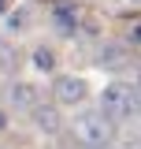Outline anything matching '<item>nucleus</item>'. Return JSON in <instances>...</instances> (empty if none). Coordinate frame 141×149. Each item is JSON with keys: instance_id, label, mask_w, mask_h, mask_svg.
I'll use <instances>...</instances> for the list:
<instances>
[{"instance_id": "1", "label": "nucleus", "mask_w": 141, "mask_h": 149, "mask_svg": "<svg viewBox=\"0 0 141 149\" xmlns=\"http://www.w3.org/2000/svg\"><path fill=\"white\" fill-rule=\"evenodd\" d=\"M100 112H104L111 123H123V119H130V116L141 112V93L115 82V86H108V90L100 93Z\"/></svg>"}, {"instance_id": "2", "label": "nucleus", "mask_w": 141, "mask_h": 149, "mask_svg": "<svg viewBox=\"0 0 141 149\" xmlns=\"http://www.w3.org/2000/svg\"><path fill=\"white\" fill-rule=\"evenodd\" d=\"M74 138L89 149H104L108 138H111V119L104 112H86V116L74 119Z\"/></svg>"}, {"instance_id": "3", "label": "nucleus", "mask_w": 141, "mask_h": 149, "mask_svg": "<svg viewBox=\"0 0 141 149\" xmlns=\"http://www.w3.org/2000/svg\"><path fill=\"white\" fill-rule=\"evenodd\" d=\"M56 101L59 104H78V101H86V82L82 78H74V74H63V78H56Z\"/></svg>"}, {"instance_id": "4", "label": "nucleus", "mask_w": 141, "mask_h": 149, "mask_svg": "<svg viewBox=\"0 0 141 149\" xmlns=\"http://www.w3.org/2000/svg\"><path fill=\"white\" fill-rule=\"evenodd\" d=\"M8 97H11V104H15V108H30V112L37 108V90L30 86V82H15Z\"/></svg>"}, {"instance_id": "5", "label": "nucleus", "mask_w": 141, "mask_h": 149, "mask_svg": "<svg viewBox=\"0 0 141 149\" xmlns=\"http://www.w3.org/2000/svg\"><path fill=\"white\" fill-rule=\"evenodd\" d=\"M34 123L45 130V134H56V130H59V116H56V108H41V104H37L34 108Z\"/></svg>"}, {"instance_id": "6", "label": "nucleus", "mask_w": 141, "mask_h": 149, "mask_svg": "<svg viewBox=\"0 0 141 149\" xmlns=\"http://www.w3.org/2000/svg\"><path fill=\"white\" fill-rule=\"evenodd\" d=\"M56 26H59V30H63V34H70V30H74V11H70V8H56Z\"/></svg>"}, {"instance_id": "7", "label": "nucleus", "mask_w": 141, "mask_h": 149, "mask_svg": "<svg viewBox=\"0 0 141 149\" xmlns=\"http://www.w3.org/2000/svg\"><path fill=\"white\" fill-rule=\"evenodd\" d=\"M34 67H41V71H52V67H56V56L48 52V49H37V52H34Z\"/></svg>"}, {"instance_id": "8", "label": "nucleus", "mask_w": 141, "mask_h": 149, "mask_svg": "<svg viewBox=\"0 0 141 149\" xmlns=\"http://www.w3.org/2000/svg\"><path fill=\"white\" fill-rule=\"evenodd\" d=\"M8 67H11V49L0 41V71H8Z\"/></svg>"}, {"instance_id": "9", "label": "nucleus", "mask_w": 141, "mask_h": 149, "mask_svg": "<svg viewBox=\"0 0 141 149\" xmlns=\"http://www.w3.org/2000/svg\"><path fill=\"white\" fill-rule=\"evenodd\" d=\"M134 41H141V26H138V30H134Z\"/></svg>"}, {"instance_id": "10", "label": "nucleus", "mask_w": 141, "mask_h": 149, "mask_svg": "<svg viewBox=\"0 0 141 149\" xmlns=\"http://www.w3.org/2000/svg\"><path fill=\"white\" fill-rule=\"evenodd\" d=\"M4 123H8V119H4V112H0V127H4Z\"/></svg>"}, {"instance_id": "11", "label": "nucleus", "mask_w": 141, "mask_h": 149, "mask_svg": "<svg viewBox=\"0 0 141 149\" xmlns=\"http://www.w3.org/2000/svg\"><path fill=\"white\" fill-rule=\"evenodd\" d=\"M0 15H4V0H0Z\"/></svg>"}, {"instance_id": "12", "label": "nucleus", "mask_w": 141, "mask_h": 149, "mask_svg": "<svg viewBox=\"0 0 141 149\" xmlns=\"http://www.w3.org/2000/svg\"><path fill=\"white\" fill-rule=\"evenodd\" d=\"M134 4H141V0H134Z\"/></svg>"}]
</instances>
